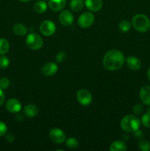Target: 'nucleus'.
Masks as SVG:
<instances>
[{
    "instance_id": "19",
    "label": "nucleus",
    "mask_w": 150,
    "mask_h": 151,
    "mask_svg": "<svg viewBox=\"0 0 150 151\" xmlns=\"http://www.w3.org/2000/svg\"><path fill=\"white\" fill-rule=\"evenodd\" d=\"M85 2L83 0H71L70 2V7L75 12H79L82 10Z\"/></svg>"
},
{
    "instance_id": "13",
    "label": "nucleus",
    "mask_w": 150,
    "mask_h": 151,
    "mask_svg": "<svg viewBox=\"0 0 150 151\" xmlns=\"http://www.w3.org/2000/svg\"><path fill=\"white\" fill-rule=\"evenodd\" d=\"M126 65L132 71H138L141 67V62L139 58L135 56H129L126 58Z\"/></svg>"
},
{
    "instance_id": "35",
    "label": "nucleus",
    "mask_w": 150,
    "mask_h": 151,
    "mask_svg": "<svg viewBox=\"0 0 150 151\" xmlns=\"http://www.w3.org/2000/svg\"><path fill=\"white\" fill-rule=\"evenodd\" d=\"M20 1H21V2H27V1H30V0H19Z\"/></svg>"
},
{
    "instance_id": "26",
    "label": "nucleus",
    "mask_w": 150,
    "mask_h": 151,
    "mask_svg": "<svg viewBox=\"0 0 150 151\" xmlns=\"http://www.w3.org/2000/svg\"><path fill=\"white\" fill-rule=\"evenodd\" d=\"M10 60L8 58L4 55H1L0 57V68L1 69H6L9 66Z\"/></svg>"
},
{
    "instance_id": "18",
    "label": "nucleus",
    "mask_w": 150,
    "mask_h": 151,
    "mask_svg": "<svg viewBox=\"0 0 150 151\" xmlns=\"http://www.w3.org/2000/svg\"><path fill=\"white\" fill-rule=\"evenodd\" d=\"M48 4L46 1H38L34 5V10L38 13H43L47 10Z\"/></svg>"
},
{
    "instance_id": "3",
    "label": "nucleus",
    "mask_w": 150,
    "mask_h": 151,
    "mask_svg": "<svg viewBox=\"0 0 150 151\" xmlns=\"http://www.w3.org/2000/svg\"><path fill=\"white\" fill-rule=\"evenodd\" d=\"M132 24L140 32H146L150 29V20L144 14L135 15L132 19Z\"/></svg>"
},
{
    "instance_id": "6",
    "label": "nucleus",
    "mask_w": 150,
    "mask_h": 151,
    "mask_svg": "<svg viewBox=\"0 0 150 151\" xmlns=\"http://www.w3.org/2000/svg\"><path fill=\"white\" fill-rule=\"evenodd\" d=\"M40 31L45 36H51L55 32L56 26L53 22L45 20L40 25Z\"/></svg>"
},
{
    "instance_id": "10",
    "label": "nucleus",
    "mask_w": 150,
    "mask_h": 151,
    "mask_svg": "<svg viewBox=\"0 0 150 151\" xmlns=\"http://www.w3.org/2000/svg\"><path fill=\"white\" fill-rule=\"evenodd\" d=\"M59 20L63 26H70L73 24L74 16L69 10H64L60 13L59 16Z\"/></svg>"
},
{
    "instance_id": "17",
    "label": "nucleus",
    "mask_w": 150,
    "mask_h": 151,
    "mask_svg": "<svg viewBox=\"0 0 150 151\" xmlns=\"http://www.w3.org/2000/svg\"><path fill=\"white\" fill-rule=\"evenodd\" d=\"M110 151H125L127 150V146L126 143L124 142L123 141H115L110 145Z\"/></svg>"
},
{
    "instance_id": "29",
    "label": "nucleus",
    "mask_w": 150,
    "mask_h": 151,
    "mask_svg": "<svg viewBox=\"0 0 150 151\" xmlns=\"http://www.w3.org/2000/svg\"><path fill=\"white\" fill-rule=\"evenodd\" d=\"M10 86V81L7 78H2L0 79V88L1 89H5Z\"/></svg>"
},
{
    "instance_id": "4",
    "label": "nucleus",
    "mask_w": 150,
    "mask_h": 151,
    "mask_svg": "<svg viewBox=\"0 0 150 151\" xmlns=\"http://www.w3.org/2000/svg\"><path fill=\"white\" fill-rule=\"evenodd\" d=\"M26 44L31 50H38L43 47L44 41L39 35L35 32H32L26 36Z\"/></svg>"
},
{
    "instance_id": "37",
    "label": "nucleus",
    "mask_w": 150,
    "mask_h": 151,
    "mask_svg": "<svg viewBox=\"0 0 150 151\" xmlns=\"http://www.w3.org/2000/svg\"><path fill=\"white\" fill-rule=\"evenodd\" d=\"M44 1H49V0H44Z\"/></svg>"
},
{
    "instance_id": "12",
    "label": "nucleus",
    "mask_w": 150,
    "mask_h": 151,
    "mask_svg": "<svg viewBox=\"0 0 150 151\" xmlns=\"http://www.w3.org/2000/svg\"><path fill=\"white\" fill-rule=\"evenodd\" d=\"M141 102L146 106H150V86H144L139 91Z\"/></svg>"
},
{
    "instance_id": "9",
    "label": "nucleus",
    "mask_w": 150,
    "mask_h": 151,
    "mask_svg": "<svg viewBox=\"0 0 150 151\" xmlns=\"http://www.w3.org/2000/svg\"><path fill=\"white\" fill-rule=\"evenodd\" d=\"M57 70H58V66L53 62H48L41 68V72L44 76H52L57 73Z\"/></svg>"
},
{
    "instance_id": "21",
    "label": "nucleus",
    "mask_w": 150,
    "mask_h": 151,
    "mask_svg": "<svg viewBox=\"0 0 150 151\" xmlns=\"http://www.w3.org/2000/svg\"><path fill=\"white\" fill-rule=\"evenodd\" d=\"M10 44L6 38H0V55H4L8 52Z\"/></svg>"
},
{
    "instance_id": "30",
    "label": "nucleus",
    "mask_w": 150,
    "mask_h": 151,
    "mask_svg": "<svg viewBox=\"0 0 150 151\" xmlns=\"http://www.w3.org/2000/svg\"><path fill=\"white\" fill-rule=\"evenodd\" d=\"M7 127L4 122L0 121V137L4 136L7 133Z\"/></svg>"
},
{
    "instance_id": "23",
    "label": "nucleus",
    "mask_w": 150,
    "mask_h": 151,
    "mask_svg": "<svg viewBox=\"0 0 150 151\" xmlns=\"http://www.w3.org/2000/svg\"><path fill=\"white\" fill-rule=\"evenodd\" d=\"M138 147L143 151L150 150V142L144 139H140L138 142Z\"/></svg>"
},
{
    "instance_id": "16",
    "label": "nucleus",
    "mask_w": 150,
    "mask_h": 151,
    "mask_svg": "<svg viewBox=\"0 0 150 151\" xmlns=\"http://www.w3.org/2000/svg\"><path fill=\"white\" fill-rule=\"evenodd\" d=\"M24 113L25 116H27V117H35L38 114V109L37 108L36 106L33 104L26 105L24 108Z\"/></svg>"
},
{
    "instance_id": "34",
    "label": "nucleus",
    "mask_w": 150,
    "mask_h": 151,
    "mask_svg": "<svg viewBox=\"0 0 150 151\" xmlns=\"http://www.w3.org/2000/svg\"><path fill=\"white\" fill-rule=\"evenodd\" d=\"M147 78H148L149 81H150V67L149 69H148V71H147Z\"/></svg>"
},
{
    "instance_id": "20",
    "label": "nucleus",
    "mask_w": 150,
    "mask_h": 151,
    "mask_svg": "<svg viewBox=\"0 0 150 151\" xmlns=\"http://www.w3.org/2000/svg\"><path fill=\"white\" fill-rule=\"evenodd\" d=\"M13 32L19 36H24L27 33V29L22 24H16L13 27Z\"/></svg>"
},
{
    "instance_id": "15",
    "label": "nucleus",
    "mask_w": 150,
    "mask_h": 151,
    "mask_svg": "<svg viewBox=\"0 0 150 151\" xmlns=\"http://www.w3.org/2000/svg\"><path fill=\"white\" fill-rule=\"evenodd\" d=\"M66 0H49L48 6L51 10L55 12L60 11L65 7Z\"/></svg>"
},
{
    "instance_id": "2",
    "label": "nucleus",
    "mask_w": 150,
    "mask_h": 151,
    "mask_svg": "<svg viewBox=\"0 0 150 151\" xmlns=\"http://www.w3.org/2000/svg\"><path fill=\"white\" fill-rule=\"evenodd\" d=\"M141 120L134 115H126L121 120V128L126 132L134 133L139 129L141 126Z\"/></svg>"
},
{
    "instance_id": "8",
    "label": "nucleus",
    "mask_w": 150,
    "mask_h": 151,
    "mask_svg": "<svg viewBox=\"0 0 150 151\" xmlns=\"http://www.w3.org/2000/svg\"><path fill=\"white\" fill-rule=\"evenodd\" d=\"M49 138L54 143L61 144L66 140V134L59 128H52L49 131Z\"/></svg>"
},
{
    "instance_id": "7",
    "label": "nucleus",
    "mask_w": 150,
    "mask_h": 151,
    "mask_svg": "<svg viewBox=\"0 0 150 151\" xmlns=\"http://www.w3.org/2000/svg\"><path fill=\"white\" fill-rule=\"evenodd\" d=\"M94 22V16L90 12L83 13L78 19V24L81 27L86 29L90 27Z\"/></svg>"
},
{
    "instance_id": "14",
    "label": "nucleus",
    "mask_w": 150,
    "mask_h": 151,
    "mask_svg": "<svg viewBox=\"0 0 150 151\" xmlns=\"http://www.w3.org/2000/svg\"><path fill=\"white\" fill-rule=\"evenodd\" d=\"M85 4L91 11L97 12L102 7V0H85Z\"/></svg>"
},
{
    "instance_id": "1",
    "label": "nucleus",
    "mask_w": 150,
    "mask_h": 151,
    "mask_svg": "<svg viewBox=\"0 0 150 151\" xmlns=\"http://www.w3.org/2000/svg\"><path fill=\"white\" fill-rule=\"evenodd\" d=\"M124 55L118 50H110L103 58V66L109 71L119 70L124 66Z\"/></svg>"
},
{
    "instance_id": "5",
    "label": "nucleus",
    "mask_w": 150,
    "mask_h": 151,
    "mask_svg": "<svg viewBox=\"0 0 150 151\" xmlns=\"http://www.w3.org/2000/svg\"><path fill=\"white\" fill-rule=\"evenodd\" d=\"M76 99L82 106H89L93 100V96L89 91L86 89H79L76 92Z\"/></svg>"
},
{
    "instance_id": "24",
    "label": "nucleus",
    "mask_w": 150,
    "mask_h": 151,
    "mask_svg": "<svg viewBox=\"0 0 150 151\" xmlns=\"http://www.w3.org/2000/svg\"><path fill=\"white\" fill-rule=\"evenodd\" d=\"M119 28L121 32H126L129 31L131 28L130 22H128L127 20H123L119 23Z\"/></svg>"
},
{
    "instance_id": "22",
    "label": "nucleus",
    "mask_w": 150,
    "mask_h": 151,
    "mask_svg": "<svg viewBox=\"0 0 150 151\" xmlns=\"http://www.w3.org/2000/svg\"><path fill=\"white\" fill-rule=\"evenodd\" d=\"M66 145L67 146V147L70 149H76V147L79 145V142L77 141L76 138H74V137H71L69 138L66 142Z\"/></svg>"
},
{
    "instance_id": "32",
    "label": "nucleus",
    "mask_w": 150,
    "mask_h": 151,
    "mask_svg": "<svg viewBox=\"0 0 150 151\" xmlns=\"http://www.w3.org/2000/svg\"><path fill=\"white\" fill-rule=\"evenodd\" d=\"M135 133V137H136V138H138V139H141L142 138V137H143V132L141 131H140L139 129L138 130V131H135V132H134Z\"/></svg>"
},
{
    "instance_id": "27",
    "label": "nucleus",
    "mask_w": 150,
    "mask_h": 151,
    "mask_svg": "<svg viewBox=\"0 0 150 151\" xmlns=\"http://www.w3.org/2000/svg\"><path fill=\"white\" fill-rule=\"evenodd\" d=\"M144 111V107L142 104L141 103H137L136 105H135L132 109V111L135 114V115H139L143 113V111Z\"/></svg>"
},
{
    "instance_id": "28",
    "label": "nucleus",
    "mask_w": 150,
    "mask_h": 151,
    "mask_svg": "<svg viewBox=\"0 0 150 151\" xmlns=\"http://www.w3.org/2000/svg\"><path fill=\"white\" fill-rule=\"evenodd\" d=\"M66 59V53L64 51H61L56 55L57 63H63Z\"/></svg>"
},
{
    "instance_id": "25",
    "label": "nucleus",
    "mask_w": 150,
    "mask_h": 151,
    "mask_svg": "<svg viewBox=\"0 0 150 151\" xmlns=\"http://www.w3.org/2000/svg\"><path fill=\"white\" fill-rule=\"evenodd\" d=\"M141 122L146 128H150V113L146 112L141 117Z\"/></svg>"
},
{
    "instance_id": "31",
    "label": "nucleus",
    "mask_w": 150,
    "mask_h": 151,
    "mask_svg": "<svg viewBox=\"0 0 150 151\" xmlns=\"http://www.w3.org/2000/svg\"><path fill=\"white\" fill-rule=\"evenodd\" d=\"M4 98H5V97H4V92H3L2 89L0 88V106H2L3 103H4Z\"/></svg>"
},
{
    "instance_id": "11",
    "label": "nucleus",
    "mask_w": 150,
    "mask_h": 151,
    "mask_svg": "<svg viewBox=\"0 0 150 151\" xmlns=\"http://www.w3.org/2000/svg\"><path fill=\"white\" fill-rule=\"evenodd\" d=\"M6 109L11 113H18L21 110V103L16 98L9 99L6 103Z\"/></svg>"
},
{
    "instance_id": "33",
    "label": "nucleus",
    "mask_w": 150,
    "mask_h": 151,
    "mask_svg": "<svg viewBox=\"0 0 150 151\" xmlns=\"http://www.w3.org/2000/svg\"><path fill=\"white\" fill-rule=\"evenodd\" d=\"M6 139H7V140H8L9 142H13V139H14V137H13V135H11V134H10L7 136Z\"/></svg>"
},
{
    "instance_id": "36",
    "label": "nucleus",
    "mask_w": 150,
    "mask_h": 151,
    "mask_svg": "<svg viewBox=\"0 0 150 151\" xmlns=\"http://www.w3.org/2000/svg\"><path fill=\"white\" fill-rule=\"evenodd\" d=\"M147 112H148V113H150V107L147 109Z\"/></svg>"
}]
</instances>
